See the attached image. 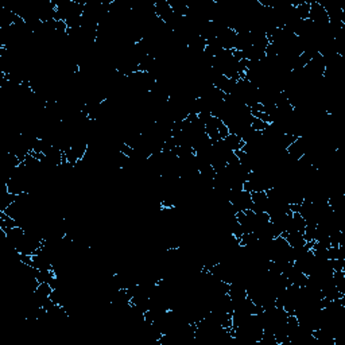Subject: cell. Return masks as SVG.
I'll use <instances>...</instances> for the list:
<instances>
[{
    "instance_id": "1",
    "label": "cell",
    "mask_w": 345,
    "mask_h": 345,
    "mask_svg": "<svg viewBox=\"0 0 345 345\" xmlns=\"http://www.w3.org/2000/svg\"><path fill=\"white\" fill-rule=\"evenodd\" d=\"M205 132L212 140V143H215L217 140L227 138L229 135V129L225 125L224 121L220 120L219 117L211 116L205 121Z\"/></svg>"
},
{
    "instance_id": "2",
    "label": "cell",
    "mask_w": 345,
    "mask_h": 345,
    "mask_svg": "<svg viewBox=\"0 0 345 345\" xmlns=\"http://www.w3.org/2000/svg\"><path fill=\"white\" fill-rule=\"evenodd\" d=\"M228 201L231 203L236 212H244L252 209V199L251 193L244 189L231 190L228 196Z\"/></svg>"
},
{
    "instance_id": "3",
    "label": "cell",
    "mask_w": 345,
    "mask_h": 345,
    "mask_svg": "<svg viewBox=\"0 0 345 345\" xmlns=\"http://www.w3.org/2000/svg\"><path fill=\"white\" fill-rule=\"evenodd\" d=\"M252 211L254 212H267L268 197L266 192H252Z\"/></svg>"
},
{
    "instance_id": "4",
    "label": "cell",
    "mask_w": 345,
    "mask_h": 345,
    "mask_svg": "<svg viewBox=\"0 0 345 345\" xmlns=\"http://www.w3.org/2000/svg\"><path fill=\"white\" fill-rule=\"evenodd\" d=\"M223 140H224V143L227 144V147H228L229 150L233 151V152L240 151L243 147H244V144H246V143L242 140V138H239V136L235 134H229L228 136L223 139Z\"/></svg>"
},
{
    "instance_id": "5",
    "label": "cell",
    "mask_w": 345,
    "mask_h": 345,
    "mask_svg": "<svg viewBox=\"0 0 345 345\" xmlns=\"http://www.w3.org/2000/svg\"><path fill=\"white\" fill-rule=\"evenodd\" d=\"M268 123H266V121L260 120V119H256V117L252 116V120H251V128L254 129V131H258V132H262V131H264V129L267 128Z\"/></svg>"
}]
</instances>
